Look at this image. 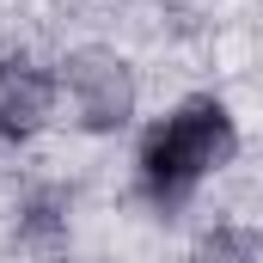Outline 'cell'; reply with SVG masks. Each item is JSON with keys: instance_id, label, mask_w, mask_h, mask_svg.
<instances>
[{"instance_id": "obj_2", "label": "cell", "mask_w": 263, "mask_h": 263, "mask_svg": "<svg viewBox=\"0 0 263 263\" xmlns=\"http://www.w3.org/2000/svg\"><path fill=\"white\" fill-rule=\"evenodd\" d=\"M67 92L80 104V123L98 135L123 129L135 117V73L117 49H80L67 55Z\"/></svg>"}, {"instance_id": "obj_3", "label": "cell", "mask_w": 263, "mask_h": 263, "mask_svg": "<svg viewBox=\"0 0 263 263\" xmlns=\"http://www.w3.org/2000/svg\"><path fill=\"white\" fill-rule=\"evenodd\" d=\"M43 117H49V73L31 67L25 55L0 62V135L25 141L43 129Z\"/></svg>"}, {"instance_id": "obj_4", "label": "cell", "mask_w": 263, "mask_h": 263, "mask_svg": "<svg viewBox=\"0 0 263 263\" xmlns=\"http://www.w3.org/2000/svg\"><path fill=\"white\" fill-rule=\"evenodd\" d=\"M196 263H263V239L245 227H220L196 245Z\"/></svg>"}, {"instance_id": "obj_1", "label": "cell", "mask_w": 263, "mask_h": 263, "mask_svg": "<svg viewBox=\"0 0 263 263\" xmlns=\"http://www.w3.org/2000/svg\"><path fill=\"white\" fill-rule=\"evenodd\" d=\"M233 147H239V135H233L227 104L190 98V104H178L172 123H159L147 135V147H141V184H147V196L159 208H178L208 172H220L233 159Z\"/></svg>"}]
</instances>
